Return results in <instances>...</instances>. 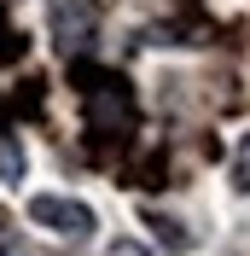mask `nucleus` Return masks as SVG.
I'll return each instance as SVG.
<instances>
[{"label":"nucleus","instance_id":"1","mask_svg":"<svg viewBox=\"0 0 250 256\" xmlns=\"http://www.w3.org/2000/svg\"><path fill=\"white\" fill-rule=\"evenodd\" d=\"M30 222L47 227V233H58V239H88L99 227V216L82 198H64V192H35L30 198Z\"/></svg>","mask_w":250,"mask_h":256},{"label":"nucleus","instance_id":"2","mask_svg":"<svg viewBox=\"0 0 250 256\" xmlns=\"http://www.w3.org/2000/svg\"><path fill=\"white\" fill-rule=\"evenodd\" d=\"M47 30H52V47L70 58V52H82L88 41H94L99 6L94 0H47Z\"/></svg>","mask_w":250,"mask_h":256},{"label":"nucleus","instance_id":"3","mask_svg":"<svg viewBox=\"0 0 250 256\" xmlns=\"http://www.w3.org/2000/svg\"><path fill=\"white\" fill-rule=\"evenodd\" d=\"M24 180V146L18 134H0V186H18Z\"/></svg>","mask_w":250,"mask_h":256},{"label":"nucleus","instance_id":"4","mask_svg":"<svg viewBox=\"0 0 250 256\" xmlns=\"http://www.w3.org/2000/svg\"><path fill=\"white\" fill-rule=\"evenodd\" d=\"M146 227H157V239L174 244V250H192V233L180 222H169V216H157V210H146Z\"/></svg>","mask_w":250,"mask_h":256},{"label":"nucleus","instance_id":"5","mask_svg":"<svg viewBox=\"0 0 250 256\" xmlns=\"http://www.w3.org/2000/svg\"><path fill=\"white\" fill-rule=\"evenodd\" d=\"M233 192H250V134L238 140V152H233Z\"/></svg>","mask_w":250,"mask_h":256},{"label":"nucleus","instance_id":"6","mask_svg":"<svg viewBox=\"0 0 250 256\" xmlns=\"http://www.w3.org/2000/svg\"><path fill=\"white\" fill-rule=\"evenodd\" d=\"M0 256H24V233L18 227H0Z\"/></svg>","mask_w":250,"mask_h":256},{"label":"nucleus","instance_id":"7","mask_svg":"<svg viewBox=\"0 0 250 256\" xmlns=\"http://www.w3.org/2000/svg\"><path fill=\"white\" fill-rule=\"evenodd\" d=\"M110 256H157V250H146L140 239H110Z\"/></svg>","mask_w":250,"mask_h":256}]
</instances>
